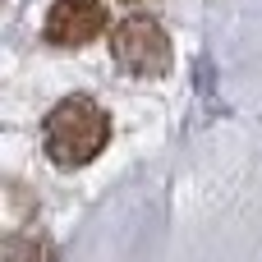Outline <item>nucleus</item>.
Returning a JSON list of instances; mask_svg holds the SVG:
<instances>
[{
  "label": "nucleus",
  "instance_id": "1",
  "mask_svg": "<svg viewBox=\"0 0 262 262\" xmlns=\"http://www.w3.org/2000/svg\"><path fill=\"white\" fill-rule=\"evenodd\" d=\"M111 143V115L92 101V97H64L51 106L46 124H41V147L60 170H78L88 161H97Z\"/></svg>",
  "mask_w": 262,
  "mask_h": 262
},
{
  "label": "nucleus",
  "instance_id": "2",
  "mask_svg": "<svg viewBox=\"0 0 262 262\" xmlns=\"http://www.w3.org/2000/svg\"><path fill=\"white\" fill-rule=\"evenodd\" d=\"M111 55L124 74L134 78H161L175 60V46L166 37V28L147 14H129L124 23H115L111 32Z\"/></svg>",
  "mask_w": 262,
  "mask_h": 262
},
{
  "label": "nucleus",
  "instance_id": "3",
  "mask_svg": "<svg viewBox=\"0 0 262 262\" xmlns=\"http://www.w3.org/2000/svg\"><path fill=\"white\" fill-rule=\"evenodd\" d=\"M41 32H46L51 46H64V51L88 46L92 37L106 32V5L101 0H55L46 9V28Z\"/></svg>",
  "mask_w": 262,
  "mask_h": 262
},
{
  "label": "nucleus",
  "instance_id": "4",
  "mask_svg": "<svg viewBox=\"0 0 262 262\" xmlns=\"http://www.w3.org/2000/svg\"><path fill=\"white\" fill-rule=\"evenodd\" d=\"M5 258H9V262H55V258H51V249H46L41 239H32V235H28V239H23V235L9 239Z\"/></svg>",
  "mask_w": 262,
  "mask_h": 262
}]
</instances>
